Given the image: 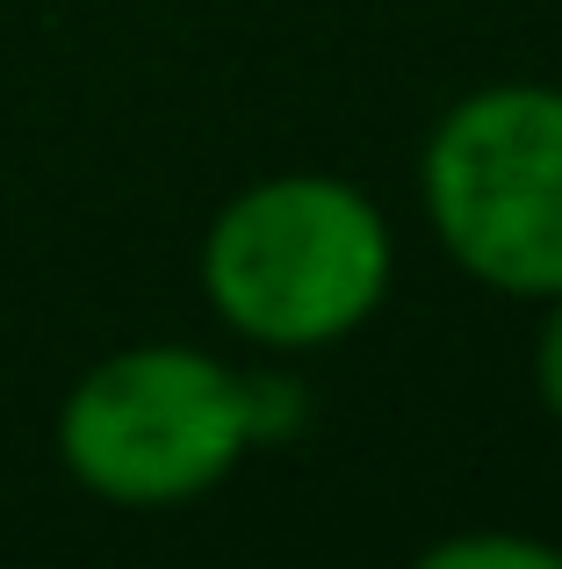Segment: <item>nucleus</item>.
Listing matches in <instances>:
<instances>
[{
  "label": "nucleus",
  "instance_id": "1",
  "mask_svg": "<svg viewBox=\"0 0 562 569\" xmlns=\"http://www.w3.org/2000/svg\"><path fill=\"white\" fill-rule=\"evenodd\" d=\"M195 267L217 325L289 361L339 347L375 318L397 274V238L339 173H268L210 217Z\"/></svg>",
  "mask_w": 562,
  "mask_h": 569
},
{
  "label": "nucleus",
  "instance_id": "4",
  "mask_svg": "<svg viewBox=\"0 0 562 569\" xmlns=\"http://www.w3.org/2000/svg\"><path fill=\"white\" fill-rule=\"evenodd\" d=\"M425 569H562L555 541H520V533H454L419 556Z\"/></svg>",
  "mask_w": 562,
  "mask_h": 569
},
{
  "label": "nucleus",
  "instance_id": "3",
  "mask_svg": "<svg viewBox=\"0 0 562 569\" xmlns=\"http://www.w3.org/2000/svg\"><path fill=\"white\" fill-rule=\"evenodd\" d=\"M419 202L469 281L549 303L562 289V87L498 80L448 101L419 152Z\"/></svg>",
  "mask_w": 562,
  "mask_h": 569
},
{
  "label": "nucleus",
  "instance_id": "2",
  "mask_svg": "<svg viewBox=\"0 0 562 569\" xmlns=\"http://www.w3.org/2000/svg\"><path fill=\"white\" fill-rule=\"evenodd\" d=\"M245 455H253L245 368L181 339L101 353L58 403L66 476L123 512L210 498Z\"/></svg>",
  "mask_w": 562,
  "mask_h": 569
},
{
  "label": "nucleus",
  "instance_id": "5",
  "mask_svg": "<svg viewBox=\"0 0 562 569\" xmlns=\"http://www.w3.org/2000/svg\"><path fill=\"white\" fill-rule=\"evenodd\" d=\"M534 397H541V411L562 426V289L541 303V332H534Z\"/></svg>",
  "mask_w": 562,
  "mask_h": 569
}]
</instances>
